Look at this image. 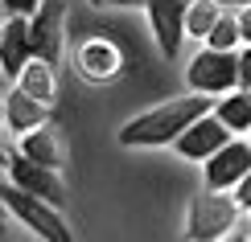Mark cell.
I'll use <instances>...</instances> for the list:
<instances>
[{"label":"cell","mask_w":251,"mask_h":242,"mask_svg":"<svg viewBox=\"0 0 251 242\" xmlns=\"http://www.w3.org/2000/svg\"><path fill=\"white\" fill-rule=\"evenodd\" d=\"M206 111H214V94L190 90V94H181V99H169V103H161V107L128 119L120 128V144L124 148H165V144H173L177 135Z\"/></svg>","instance_id":"obj_1"},{"label":"cell","mask_w":251,"mask_h":242,"mask_svg":"<svg viewBox=\"0 0 251 242\" xmlns=\"http://www.w3.org/2000/svg\"><path fill=\"white\" fill-rule=\"evenodd\" d=\"M0 201H4V209H8V214H13L25 230H33L37 238H46V242H70V238H75V230H70V222L62 218V209L50 205L46 197L8 185V189H0Z\"/></svg>","instance_id":"obj_2"},{"label":"cell","mask_w":251,"mask_h":242,"mask_svg":"<svg viewBox=\"0 0 251 242\" xmlns=\"http://www.w3.org/2000/svg\"><path fill=\"white\" fill-rule=\"evenodd\" d=\"M243 214V205L235 201L231 189H202L190 205V222H185V238L198 242H218L226 238V230L235 226V218Z\"/></svg>","instance_id":"obj_3"},{"label":"cell","mask_w":251,"mask_h":242,"mask_svg":"<svg viewBox=\"0 0 251 242\" xmlns=\"http://www.w3.org/2000/svg\"><path fill=\"white\" fill-rule=\"evenodd\" d=\"M185 78H190V90H202V94H226L239 87V49H198L185 66Z\"/></svg>","instance_id":"obj_4"},{"label":"cell","mask_w":251,"mask_h":242,"mask_svg":"<svg viewBox=\"0 0 251 242\" xmlns=\"http://www.w3.org/2000/svg\"><path fill=\"white\" fill-rule=\"evenodd\" d=\"M8 185H17V189H25V193H37V197H46L50 205H66V185H62V168H50V164H37V160H29L25 152H17V156H8Z\"/></svg>","instance_id":"obj_5"},{"label":"cell","mask_w":251,"mask_h":242,"mask_svg":"<svg viewBox=\"0 0 251 242\" xmlns=\"http://www.w3.org/2000/svg\"><path fill=\"white\" fill-rule=\"evenodd\" d=\"M251 173V140H226L210 160H202V181L206 189H235Z\"/></svg>","instance_id":"obj_6"},{"label":"cell","mask_w":251,"mask_h":242,"mask_svg":"<svg viewBox=\"0 0 251 242\" xmlns=\"http://www.w3.org/2000/svg\"><path fill=\"white\" fill-rule=\"evenodd\" d=\"M185 8H190V0H144V13H149L156 49H161L165 58H177V54H181V41H185Z\"/></svg>","instance_id":"obj_7"},{"label":"cell","mask_w":251,"mask_h":242,"mask_svg":"<svg viewBox=\"0 0 251 242\" xmlns=\"http://www.w3.org/2000/svg\"><path fill=\"white\" fill-rule=\"evenodd\" d=\"M231 135H235V132L226 128V123L218 119L214 111H206V115H198L190 128H185V132L173 140V148L181 152L185 160H198V164H202V160H210V156L223 148V144L231 140Z\"/></svg>","instance_id":"obj_8"},{"label":"cell","mask_w":251,"mask_h":242,"mask_svg":"<svg viewBox=\"0 0 251 242\" xmlns=\"http://www.w3.org/2000/svg\"><path fill=\"white\" fill-rule=\"evenodd\" d=\"M75 66L87 82H111L124 70V54H120L116 41H107V37H87L75 49Z\"/></svg>","instance_id":"obj_9"},{"label":"cell","mask_w":251,"mask_h":242,"mask_svg":"<svg viewBox=\"0 0 251 242\" xmlns=\"http://www.w3.org/2000/svg\"><path fill=\"white\" fill-rule=\"evenodd\" d=\"M29 41H33V58L62 62V0H41V8L29 17Z\"/></svg>","instance_id":"obj_10"},{"label":"cell","mask_w":251,"mask_h":242,"mask_svg":"<svg viewBox=\"0 0 251 242\" xmlns=\"http://www.w3.org/2000/svg\"><path fill=\"white\" fill-rule=\"evenodd\" d=\"M17 152H25L29 160L37 164H50V168H66L70 160V148H66V135H62V128L54 119H46L41 128L17 135Z\"/></svg>","instance_id":"obj_11"},{"label":"cell","mask_w":251,"mask_h":242,"mask_svg":"<svg viewBox=\"0 0 251 242\" xmlns=\"http://www.w3.org/2000/svg\"><path fill=\"white\" fill-rule=\"evenodd\" d=\"M33 58V41H29V17H4L0 29V70L17 82L21 66Z\"/></svg>","instance_id":"obj_12"},{"label":"cell","mask_w":251,"mask_h":242,"mask_svg":"<svg viewBox=\"0 0 251 242\" xmlns=\"http://www.w3.org/2000/svg\"><path fill=\"white\" fill-rule=\"evenodd\" d=\"M46 119H50V107H46V103H37L33 94H25L17 82L4 90V128L13 132V135L33 132V128H41Z\"/></svg>","instance_id":"obj_13"},{"label":"cell","mask_w":251,"mask_h":242,"mask_svg":"<svg viewBox=\"0 0 251 242\" xmlns=\"http://www.w3.org/2000/svg\"><path fill=\"white\" fill-rule=\"evenodd\" d=\"M17 87L25 94H33L37 103L54 107L58 103V66L46 62V58H29L25 66H21V74H17Z\"/></svg>","instance_id":"obj_14"},{"label":"cell","mask_w":251,"mask_h":242,"mask_svg":"<svg viewBox=\"0 0 251 242\" xmlns=\"http://www.w3.org/2000/svg\"><path fill=\"white\" fill-rule=\"evenodd\" d=\"M214 115H218V119H223L235 135L247 132V128H251V90L235 87V90L218 94V99H214Z\"/></svg>","instance_id":"obj_15"},{"label":"cell","mask_w":251,"mask_h":242,"mask_svg":"<svg viewBox=\"0 0 251 242\" xmlns=\"http://www.w3.org/2000/svg\"><path fill=\"white\" fill-rule=\"evenodd\" d=\"M218 17H223V4L218 0H190V8H185V37L206 41V33L214 29Z\"/></svg>","instance_id":"obj_16"},{"label":"cell","mask_w":251,"mask_h":242,"mask_svg":"<svg viewBox=\"0 0 251 242\" xmlns=\"http://www.w3.org/2000/svg\"><path fill=\"white\" fill-rule=\"evenodd\" d=\"M206 45H214V49H239L243 45V37H239V13L223 8V17H218L214 29L206 33Z\"/></svg>","instance_id":"obj_17"},{"label":"cell","mask_w":251,"mask_h":242,"mask_svg":"<svg viewBox=\"0 0 251 242\" xmlns=\"http://www.w3.org/2000/svg\"><path fill=\"white\" fill-rule=\"evenodd\" d=\"M0 8H4V17H33L41 0H0Z\"/></svg>","instance_id":"obj_18"},{"label":"cell","mask_w":251,"mask_h":242,"mask_svg":"<svg viewBox=\"0 0 251 242\" xmlns=\"http://www.w3.org/2000/svg\"><path fill=\"white\" fill-rule=\"evenodd\" d=\"M226 238H231V242H251V214H247V209L235 218V226L226 230Z\"/></svg>","instance_id":"obj_19"},{"label":"cell","mask_w":251,"mask_h":242,"mask_svg":"<svg viewBox=\"0 0 251 242\" xmlns=\"http://www.w3.org/2000/svg\"><path fill=\"white\" fill-rule=\"evenodd\" d=\"M239 87L251 90V45L239 49Z\"/></svg>","instance_id":"obj_20"},{"label":"cell","mask_w":251,"mask_h":242,"mask_svg":"<svg viewBox=\"0 0 251 242\" xmlns=\"http://www.w3.org/2000/svg\"><path fill=\"white\" fill-rule=\"evenodd\" d=\"M231 193H235V201H239V205H243V209H251V173H247V176H243V181H239V185L231 189Z\"/></svg>","instance_id":"obj_21"},{"label":"cell","mask_w":251,"mask_h":242,"mask_svg":"<svg viewBox=\"0 0 251 242\" xmlns=\"http://www.w3.org/2000/svg\"><path fill=\"white\" fill-rule=\"evenodd\" d=\"M239 37H243V45H251V4L239 8Z\"/></svg>","instance_id":"obj_22"},{"label":"cell","mask_w":251,"mask_h":242,"mask_svg":"<svg viewBox=\"0 0 251 242\" xmlns=\"http://www.w3.org/2000/svg\"><path fill=\"white\" fill-rule=\"evenodd\" d=\"M103 4H120V8H132V4H144V0H103Z\"/></svg>","instance_id":"obj_23"},{"label":"cell","mask_w":251,"mask_h":242,"mask_svg":"<svg viewBox=\"0 0 251 242\" xmlns=\"http://www.w3.org/2000/svg\"><path fill=\"white\" fill-rule=\"evenodd\" d=\"M218 4H223V8H231V4H239V8H243V4H251V0H218Z\"/></svg>","instance_id":"obj_24"},{"label":"cell","mask_w":251,"mask_h":242,"mask_svg":"<svg viewBox=\"0 0 251 242\" xmlns=\"http://www.w3.org/2000/svg\"><path fill=\"white\" fill-rule=\"evenodd\" d=\"M0 164H8V148H4V140H0Z\"/></svg>","instance_id":"obj_25"},{"label":"cell","mask_w":251,"mask_h":242,"mask_svg":"<svg viewBox=\"0 0 251 242\" xmlns=\"http://www.w3.org/2000/svg\"><path fill=\"white\" fill-rule=\"evenodd\" d=\"M0 128H4V90H0Z\"/></svg>","instance_id":"obj_26"},{"label":"cell","mask_w":251,"mask_h":242,"mask_svg":"<svg viewBox=\"0 0 251 242\" xmlns=\"http://www.w3.org/2000/svg\"><path fill=\"white\" fill-rule=\"evenodd\" d=\"M0 209H4V201H0ZM0 234H4V214H0Z\"/></svg>","instance_id":"obj_27"},{"label":"cell","mask_w":251,"mask_h":242,"mask_svg":"<svg viewBox=\"0 0 251 242\" xmlns=\"http://www.w3.org/2000/svg\"><path fill=\"white\" fill-rule=\"evenodd\" d=\"M247 140H251V128H247Z\"/></svg>","instance_id":"obj_28"},{"label":"cell","mask_w":251,"mask_h":242,"mask_svg":"<svg viewBox=\"0 0 251 242\" xmlns=\"http://www.w3.org/2000/svg\"><path fill=\"white\" fill-rule=\"evenodd\" d=\"M0 29H4V21H0Z\"/></svg>","instance_id":"obj_29"},{"label":"cell","mask_w":251,"mask_h":242,"mask_svg":"<svg viewBox=\"0 0 251 242\" xmlns=\"http://www.w3.org/2000/svg\"><path fill=\"white\" fill-rule=\"evenodd\" d=\"M247 214H251V209H247Z\"/></svg>","instance_id":"obj_30"}]
</instances>
